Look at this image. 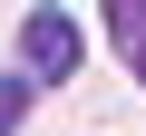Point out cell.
Returning a JSON list of instances; mask_svg holds the SVG:
<instances>
[{
  "label": "cell",
  "mask_w": 146,
  "mask_h": 136,
  "mask_svg": "<svg viewBox=\"0 0 146 136\" xmlns=\"http://www.w3.org/2000/svg\"><path fill=\"white\" fill-rule=\"evenodd\" d=\"M20 58H29V78H78V58H88V29L68 20V10H20Z\"/></svg>",
  "instance_id": "1"
},
{
  "label": "cell",
  "mask_w": 146,
  "mask_h": 136,
  "mask_svg": "<svg viewBox=\"0 0 146 136\" xmlns=\"http://www.w3.org/2000/svg\"><path fill=\"white\" fill-rule=\"evenodd\" d=\"M107 39H117V58L136 68V88H146V0H107Z\"/></svg>",
  "instance_id": "2"
},
{
  "label": "cell",
  "mask_w": 146,
  "mask_h": 136,
  "mask_svg": "<svg viewBox=\"0 0 146 136\" xmlns=\"http://www.w3.org/2000/svg\"><path fill=\"white\" fill-rule=\"evenodd\" d=\"M20 107H29V88L10 78V68H0V136H10V126H20Z\"/></svg>",
  "instance_id": "3"
}]
</instances>
